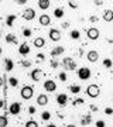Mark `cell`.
<instances>
[{
    "mask_svg": "<svg viewBox=\"0 0 113 127\" xmlns=\"http://www.w3.org/2000/svg\"><path fill=\"white\" fill-rule=\"evenodd\" d=\"M20 95H21L23 99L30 100V99L33 97V95H34V89H33V86H28V85H26V86H23V89L20 91Z\"/></svg>",
    "mask_w": 113,
    "mask_h": 127,
    "instance_id": "cell-1",
    "label": "cell"
},
{
    "mask_svg": "<svg viewBox=\"0 0 113 127\" xmlns=\"http://www.w3.org/2000/svg\"><path fill=\"white\" fill-rule=\"evenodd\" d=\"M86 95L90 96V97H98L100 95V88L98 85H89V86L86 88Z\"/></svg>",
    "mask_w": 113,
    "mask_h": 127,
    "instance_id": "cell-2",
    "label": "cell"
},
{
    "mask_svg": "<svg viewBox=\"0 0 113 127\" xmlns=\"http://www.w3.org/2000/svg\"><path fill=\"white\" fill-rule=\"evenodd\" d=\"M76 75L79 76V79H82V81H88L90 78V69L86 68V66H82V68L78 69Z\"/></svg>",
    "mask_w": 113,
    "mask_h": 127,
    "instance_id": "cell-3",
    "label": "cell"
},
{
    "mask_svg": "<svg viewBox=\"0 0 113 127\" xmlns=\"http://www.w3.org/2000/svg\"><path fill=\"white\" fill-rule=\"evenodd\" d=\"M62 64H64V66H65V69H68V71H75V69H76V62H75L71 57L64 58Z\"/></svg>",
    "mask_w": 113,
    "mask_h": 127,
    "instance_id": "cell-4",
    "label": "cell"
},
{
    "mask_svg": "<svg viewBox=\"0 0 113 127\" xmlns=\"http://www.w3.org/2000/svg\"><path fill=\"white\" fill-rule=\"evenodd\" d=\"M42 75H44V72H42V69H40V68H34L30 72V78H31L34 82H38L42 78Z\"/></svg>",
    "mask_w": 113,
    "mask_h": 127,
    "instance_id": "cell-5",
    "label": "cell"
},
{
    "mask_svg": "<svg viewBox=\"0 0 113 127\" xmlns=\"http://www.w3.org/2000/svg\"><path fill=\"white\" fill-rule=\"evenodd\" d=\"M86 35H88V38H89V40L95 41V40H98V38H99L100 32H99V30H98V28H88V30H86Z\"/></svg>",
    "mask_w": 113,
    "mask_h": 127,
    "instance_id": "cell-6",
    "label": "cell"
},
{
    "mask_svg": "<svg viewBox=\"0 0 113 127\" xmlns=\"http://www.w3.org/2000/svg\"><path fill=\"white\" fill-rule=\"evenodd\" d=\"M34 17H36V11H34V9H31V7H27V9L23 11V18H24V20L30 21V20H33Z\"/></svg>",
    "mask_w": 113,
    "mask_h": 127,
    "instance_id": "cell-7",
    "label": "cell"
},
{
    "mask_svg": "<svg viewBox=\"0 0 113 127\" xmlns=\"http://www.w3.org/2000/svg\"><path fill=\"white\" fill-rule=\"evenodd\" d=\"M20 110H21V104L18 103V102H14V103H11L9 106V112H10V114H13V116L18 114Z\"/></svg>",
    "mask_w": 113,
    "mask_h": 127,
    "instance_id": "cell-8",
    "label": "cell"
},
{
    "mask_svg": "<svg viewBox=\"0 0 113 127\" xmlns=\"http://www.w3.org/2000/svg\"><path fill=\"white\" fill-rule=\"evenodd\" d=\"M48 35H50L51 41H59L61 40V31L57 30V28H51L50 32H48Z\"/></svg>",
    "mask_w": 113,
    "mask_h": 127,
    "instance_id": "cell-9",
    "label": "cell"
},
{
    "mask_svg": "<svg viewBox=\"0 0 113 127\" xmlns=\"http://www.w3.org/2000/svg\"><path fill=\"white\" fill-rule=\"evenodd\" d=\"M44 88L47 92H54L55 89H57V83H55L54 81H51V79H47V81L44 82Z\"/></svg>",
    "mask_w": 113,
    "mask_h": 127,
    "instance_id": "cell-10",
    "label": "cell"
},
{
    "mask_svg": "<svg viewBox=\"0 0 113 127\" xmlns=\"http://www.w3.org/2000/svg\"><path fill=\"white\" fill-rule=\"evenodd\" d=\"M57 103L61 106V107H65L68 103V96L65 95V93H59L58 96H57Z\"/></svg>",
    "mask_w": 113,
    "mask_h": 127,
    "instance_id": "cell-11",
    "label": "cell"
},
{
    "mask_svg": "<svg viewBox=\"0 0 113 127\" xmlns=\"http://www.w3.org/2000/svg\"><path fill=\"white\" fill-rule=\"evenodd\" d=\"M86 58L89 62H96L98 59H99V52L98 51H89L88 54H86Z\"/></svg>",
    "mask_w": 113,
    "mask_h": 127,
    "instance_id": "cell-12",
    "label": "cell"
},
{
    "mask_svg": "<svg viewBox=\"0 0 113 127\" xmlns=\"http://www.w3.org/2000/svg\"><path fill=\"white\" fill-rule=\"evenodd\" d=\"M40 24L41 26H50L51 24V18L50 16H47V14H42V16H40Z\"/></svg>",
    "mask_w": 113,
    "mask_h": 127,
    "instance_id": "cell-13",
    "label": "cell"
},
{
    "mask_svg": "<svg viewBox=\"0 0 113 127\" xmlns=\"http://www.w3.org/2000/svg\"><path fill=\"white\" fill-rule=\"evenodd\" d=\"M18 52L21 55H27L28 52H30V47H28L27 42H23L21 45H20V48H18Z\"/></svg>",
    "mask_w": 113,
    "mask_h": 127,
    "instance_id": "cell-14",
    "label": "cell"
},
{
    "mask_svg": "<svg viewBox=\"0 0 113 127\" xmlns=\"http://www.w3.org/2000/svg\"><path fill=\"white\" fill-rule=\"evenodd\" d=\"M64 51H65V48H64V47H61V45H58V47H55V48H52V51H51V55L55 58V57H58V55L62 54Z\"/></svg>",
    "mask_w": 113,
    "mask_h": 127,
    "instance_id": "cell-15",
    "label": "cell"
},
{
    "mask_svg": "<svg viewBox=\"0 0 113 127\" xmlns=\"http://www.w3.org/2000/svg\"><path fill=\"white\" fill-rule=\"evenodd\" d=\"M37 103L40 104V106H45V104L48 103V96L47 95H38V97H37Z\"/></svg>",
    "mask_w": 113,
    "mask_h": 127,
    "instance_id": "cell-16",
    "label": "cell"
},
{
    "mask_svg": "<svg viewBox=\"0 0 113 127\" xmlns=\"http://www.w3.org/2000/svg\"><path fill=\"white\" fill-rule=\"evenodd\" d=\"M90 123H92V116H90V113L83 114V116H82V120H81V124L82 126H88Z\"/></svg>",
    "mask_w": 113,
    "mask_h": 127,
    "instance_id": "cell-17",
    "label": "cell"
},
{
    "mask_svg": "<svg viewBox=\"0 0 113 127\" xmlns=\"http://www.w3.org/2000/svg\"><path fill=\"white\" fill-rule=\"evenodd\" d=\"M45 45V40L42 37H37L36 40H34V47L36 48H42Z\"/></svg>",
    "mask_w": 113,
    "mask_h": 127,
    "instance_id": "cell-18",
    "label": "cell"
},
{
    "mask_svg": "<svg viewBox=\"0 0 113 127\" xmlns=\"http://www.w3.org/2000/svg\"><path fill=\"white\" fill-rule=\"evenodd\" d=\"M103 20L105 21H112L113 20V10H105L103 11Z\"/></svg>",
    "mask_w": 113,
    "mask_h": 127,
    "instance_id": "cell-19",
    "label": "cell"
},
{
    "mask_svg": "<svg viewBox=\"0 0 113 127\" xmlns=\"http://www.w3.org/2000/svg\"><path fill=\"white\" fill-rule=\"evenodd\" d=\"M6 42L7 44H17V37L14 35V34H7L6 35Z\"/></svg>",
    "mask_w": 113,
    "mask_h": 127,
    "instance_id": "cell-20",
    "label": "cell"
},
{
    "mask_svg": "<svg viewBox=\"0 0 113 127\" xmlns=\"http://www.w3.org/2000/svg\"><path fill=\"white\" fill-rule=\"evenodd\" d=\"M3 96L4 97H7V91H9V86H7V82H9V79H7V76L6 75H3Z\"/></svg>",
    "mask_w": 113,
    "mask_h": 127,
    "instance_id": "cell-21",
    "label": "cell"
},
{
    "mask_svg": "<svg viewBox=\"0 0 113 127\" xmlns=\"http://www.w3.org/2000/svg\"><path fill=\"white\" fill-rule=\"evenodd\" d=\"M38 7L41 10H47L50 7V0H38Z\"/></svg>",
    "mask_w": 113,
    "mask_h": 127,
    "instance_id": "cell-22",
    "label": "cell"
},
{
    "mask_svg": "<svg viewBox=\"0 0 113 127\" xmlns=\"http://www.w3.org/2000/svg\"><path fill=\"white\" fill-rule=\"evenodd\" d=\"M4 64H6V71H7V72L13 71L14 64H13V61H11V59H10V58H4Z\"/></svg>",
    "mask_w": 113,
    "mask_h": 127,
    "instance_id": "cell-23",
    "label": "cell"
},
{
    "mask_svg": "<svg viewBox=\"0 0 113 127\" xmlns=\"http://www.w3.org/2000/svg\"><path fill=\"white\" fill-rule=\"evenodd\" d=\"M14 20H16V14H9L7 18H6V24H7L9 27H11L13 23H14Z\"/></svg>",
    "mask_w": 113,
    "mask_h": 127,
    "instance_id": "cell-24",
    "label": "cell"
},
{
    "mask_svg": "<svg viewBox=\"0 0 113 127\" xmlns=\"http://www.w3.org/2000/svg\"><path fill=\"white\" fill-rule=\"evenodd\" d=\"M54 16H55L57 18L64 17V9H62V7H57V9L54 10Z\"/></svg>",
    "mask_w": 113,
    "mask_h": 127,
    "instance_id": "cell-25",
    "label": "cell"
},
{
    "mask_svg": "<svg viewBox=\"0 0 113 127\" xmlns=\"http://www.w3.org/2000/svg\"><path fill=\"white\" fill-rule=\"evenodd\" d=\"M69 89H71V92H72V93H75V95L81 92V86H79V85H76V83H72V85L69 86Z\"/></svg>",
    "mask_w": 113,
    "mask_h": 127,
    "instance_id": "cell-26",
    "label": "cell"
},
{
    "mask_svg": "<svg viewBox=\"0 0 113 127\" xmlns=\"http://www.w3.org/2000/svg\"><path fill=\"white\" fill-rule=\"evenodd\" d=\"M71 38H72V40H79V38H81L79 30H72V31H71Z\"/></svg>",
    "mask_w": 113,
    "mask_h": 127,
    "instance_id": "cell-27",
    "label": "cell"
},
{
    "mask_svg": "<svg viewBox=\"0 0 113 127\" xmlns=\"http://www.w3.org/2000/svg\"><path fill=\"white\" fill-rule=\"evenodd\" d=\"M9 85L11 88H16L18 85V79L17 78H9Z\"/></svg>",
    "mask_w": 113,
    "mask_h": 127,
    "instance_id": "cell-28",
    "label": "cell"
},
{
    "mask_svg": "<svg viewBox=\"0 0 113 127\" xmlns=\"http://www.w3.org/2000/svg\"><path fill=\"white\" fill-rule=\"evenodd\" d=\"M103 66L105 68H112V65H113V62H112V59H109V58H106V59H103Z\"/></svg>",
    "mask_w": 113,
    "mask_h": 127,
    "instance_id": "cell-29",
    "label": "cell"
},
{
    "mask_svg": "<svg viewBox=\"0 0 113 127\" xmlns=\"http://www.w3.org/2000/svg\"><path fill=\"white\" fill-rule=\"evenodd\" d=\"M0 126H7V114H3L1 117H0Z\"/></svg>",
    "mask_w": 113,
    "mask_h": 127,
    "instance_id": "cell-30",
    "label": "cell"
},
{
    "mask_svg": "<svg viewBox=\"0 0 113 127\" xmlns=\"http://www.w3.org/2000/svg\"><path fill=\"white\" fill-rule=\"evenodd\" d=\"M50 66H51V68H58V66H59V62H58L55 58H52V59L50 61Z\"/></svg>",
    "mask_w": 113,
    "mask_h": 127,
    "instance_id": "cell-31",
    "label": "cell"
},
{
    "mask_svg": "<svg viewBox=\"0 0 113 127\" xmlns=\"http://www.w3.org/2000/svg\"><path fill=\"white\" fill-rule=\"evenodd\" d=\"M41 117H42L44 122H47V120H50V119H51V113H50V112H42Z\"/></svg>",
    "mask_w": 113,
    "mask_h": 127,
    "instance_id": "cell-32",
    "label": "cell"
},
{
    "mask_svg": "<svg viewBox=\"0 0 113 127\" xmlns=\"http://www.w3.org/2000/svg\"><path fill=\"white\" fill-rule=\"evenodd\" d=\"M20 65H21V66H24V68H28V66L31 65V61H28V59H23L21 62H20Z\"/></svg>",
    "mask_w": 113,
    "mask_h": 127,
    "instance_id": "cell-33",
    "label": "cell"
},
{
    "mask_svg": "<svg viewBox=\"0 0 113 127\" xmlns=\"http://www.w3.org/2000/svg\"><path fill=\"white\" fill-rule=\"evenodd\" d=\"M85 103V100L82 99V97H79V99H75L72 102V106H78V104H83Z\"/></svg>",
    "mask_w": 113,
    "mask_h": 127,
    "instance_id": "cell-34",
    "label": "cell"
},
{
    "mask_svg": "<svg viewBox=\"0 0 113 127\" xmlns=\"http://www.w3.org/2000/svg\"><path fill=\"white\" fill-rule=\"evenodd\" d=\"M38 126V123L34 122V120H28L27 123H26V127H37Z\"/></svg>",
    "mask_w": 113,
    "mask_h": 127,
    "instance_id": "cell-35",
    "label": "cell"
},
{
    "mask_svg": "<svg viewBox=\"0 0 113 127\" xmlns=\"http://www.w3.org/2000/svg\"><path fill=\"white\" fill-rule=\"evenodd\" d=\"M31 30H30V28H23V35L24 37H31Z\"/></svg>",
    "mask_w": 113,
    "mask_h": 127,
    "instance_id": "cell-36",
    "label": "cell"
},
{
    "mask_svg": "<svg viewBox=\"0 0 113 127\" xmlns=\"http://www.w3.org/2000/svg\"><path fill=\"white\" fill-rule=\"evenodd\" d=\"M1 107H3V110H4V112H7V110H9V107H7V100H6V97L3 100H1Z\"/></svg>",
    "mask_w": 113,
    "mask_h": 127,
    "instance_id": "cell-37",
    "label": "cell"
},
{
    "mask_svg": "<svg viewBox=\"0 0 113 127\" xmlns=\"http://www.w3.org/2000/svg\"><path fill=\"white\" fill-rule=\"evenodd\" d=\"M59 81H62V82L67 81V73H65V72H61V73H59Z\"/></svg>",
    "mask_w": 113,
    "mask_h": 127,
    "instance_id": "cell-38",
    "label": "cell"
},
{
    "mask_svg": "<svg viewBox=\"0 0 113 127\" xmlns=\"http://www.w3.org/2000/svg\"><path fill=\"white\" fill-rule=\"evenodd\" d=\"M105 113L108 114V116H112V114H113V109H112V107H106V109H105Z\"/></svg>",
    "mask_w": 113,
    "mask_h": 127,
    "instance_id": "cell-39",
    "label": "cell"
},
{
    "mask_svg": "<svg viewBox=\"0 0 113 127\" xmlns=\"http://www.w3.org/2000/svg\"><path fill=\"white\" fill-rule=\"evenodd\" d=\"M68 6H69L71 9H78V4L75 1H68Z\"/></svg>",
    "mask_w": 113,
    "mask_h": 127,
    "instance_id": "cell-40",
    "label": "cell"
},
{
    "mask_svg": "<svg viewBox=\"0 0 113 127\" xmlns=\"http://www.w3.org/2000/svg\"><path fill=\"white\" fill-rule=\"evenodd\" d=\"M37 59H38V61H44V59H45V55L41 54V52H38V54H37Z\"/></svg>",
    "mask_w": 113,
    "mask_h": 127,
    "instance_id": "cell-41",
    "label": "cell"
},
{
    "mask_svg": "<svg viewBox=\"0 0 113 127\" xmlns=\"http://www.w3.org/2000/svg\"><path fill=\"white\" fill-rule=\"evenodd\" d=\"M37 112V109L36 107H34V106H30V107H28V113H31V114H34Z\"/></svg>",
    "mask_w": 113,
    "mask_h": 127,
    "instance_id": "cell-42",
    "label": "cell"
},
{
    "mask_svg": "<svg viewBox=\"0 0 113 127\" xmlns=\"http://www.w3.org/2000/svg\"><path fill=\"white\" fill-rule=\"evenodd\" d=\"M89 109L92 110V112H99V109H98V106H95V104H90Z\"/></svg>",
    "mask_w": 113,
    "mask_h": 127,
    "instance_id": "cell-43",
    "label": "cell"
},
{
    "mask_svg": "<svg viewBox=\"0 0 113 127\" xmlns=\"http://www.w3.org/2000/svg\"><path fill=\"white\" fill-rule=\"evenodd\" d=\"M89 20H90V21H92V23H96V21H98L99 18L96 17V16H90V17H89Z\"/></svg>",
    "mask_w": 113,
    "mask_h": 127,
    "instance_id": "cell-44",
    "label": "cell"
},
{
    "mask_svg": "<svg viewBox=\"0 0 113 127\" xmlns=\"http://www.w3.org/2000/svg\"><path fill=\"white\" fill-rule=\"evenodd\" d=\"M105 124H106V123H105V122H103V120H99V122L96 123V126H98V127H103V126H105Z\"/></svg>",
    "mask_w": 113,
    "mask_h": 127,
    "instance_id": "cell-45",
    "label": "cell"
},
{
    "mask_svg": "<svg viewBox=\"0 0 113 127\" xmlns=\"http://www.w3.org/2000/svg\"><path fill=\"white\" fill-rule=\"evenodd\" d=\"M95 6H103V1H102V0H96Z\"/></svg>",
    "mask_w": 113,
    "mask_h": 127,
    "instance_id": "cell-46",
    "label": "cell"
},
{
    "mask_svg": "<svg viewBox=\"0 0 113 127\" xmlns=\"http://www.w3.org/2000/svg\"><path fill=\"white\" fill-rule=\"evenodd\" d=\"M57 116H58L59 119H62V120H64V119H65V116H64V114L61 113V112H57Z\"/></svg>",
    "mask_w": 113,
    "mask_h": 127,
    "instance_id": "cell-47",
    "label": "cell"
},
{
    "mask_svg": "<svg viewBox=\"0 0 113 127\" xmlns=\"http://www.w3.org/2000/svg\"><path fill=\"white\" fill-rule=\"evenodd\" d=\"M17 3H18V4H26V3H27V0H18Z\"/></svg>",
    "mask_w": 113,
    "mask_h": 127,
    "instance_id": "cell-48",
    "label": "cell"
},
{
    "mask_svg": "<svg viewBox=\"0 0 113 127\" xmlns=\"http://www.w3.org/2000/svg\"><path fill=\"white\" fill-rule=\"evenodd\" d=\"M68 27H69V23H67V21L62 23V28H68Z\"/></svg>",
    "mask_w": 113,
    "mask_h": 127,
    "instance_id": "cell-49",
    "label": "cell"
},
{
    "mask_svg": "<svg viewBox=\"0 0 113 127\" xmlns=\"http://www.w3.org/2000/svg\"><path fill=\"white\" fill-rule=\"evenodd\" d=\"M82 54H83V51H82V50H79V51H78V55H79V58L82 57Z\"/></svg>",
    "mask_w": 113,
    "mask_h": 127,
    "instance_id": "cell-50",
    "label": "cell"
},
{
    "mask_svg": "<svg viewBox=\"0 0 113 127\" xmlns=\"http://www.w3.org/2000/svg\"><path fill=\"white\" fill-rule=\"evenodd\" d=\"M47 127H55V124H54V123H48V124H47Z\"/></svg>",
    "mask_w": 113,
    "mask_h": 127,
    "instance_id": "cell-51",
    "label": "cell"
}]
</instances>
